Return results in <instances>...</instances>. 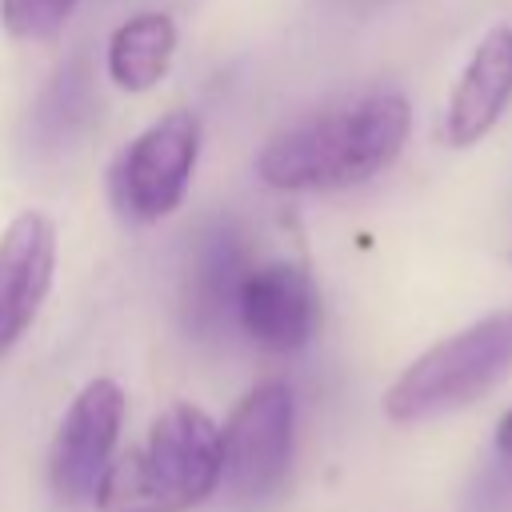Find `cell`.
I'll return each instance as SVG.
<instances>
[{
  "label": "cell",
  "instance_id": "obj_2",
  "mask_svg": "<svg viewBox=\"0 0 512 512\" xmlns=\"http://www.w3.org/2000/svg\"><path fill=\"white\" fill-rule=\"evenodd\" d=\"M220 428L196 404H168L100 480V512H192L220 488Z\"/></svg>",
  "mask_w": 512,
  "mask_h": 512
},
{
  "label": "cell",
  "instance_id": "obj_13",
  "mask_svg": "<svg viewBox=\"0 0 512 512\" xmlns=\"http://www.w3.org/2000/svg\"><path fill=\"white\" fill-rule=\"evenodd\" d=\"M460 512H512V408L496 420L488 456L472 472Z\"/></svg>",
  "mask_w": 512,
  "mask_h": 512
},
{
  "label": "cell",
  "instance_id": "obj_4",
  "mask_svg": "<svg viewBox=\"0 0 512 512\" xmlns=\"http://www.w3.org/2000/svg\"><path fill=\"white\" fill-rule=\"evenodd\" d=\"M296 444V404L284 380L256 384L220 428V484L240 508L280 496Z\"/></svg>",
  "mask_w": 512,
  "mask_h": 512
},
{
  "label": "cell",
  "instance_id": "obj_7",
  "mask_svg": "<svg viewBox=\"0 0 512 512\" xmlns=\"http://www.w3.org/2000/svg\"><path fill=\"white\" fill-rule=\"evenodd\" d=\"M252 272V244L232 216L204 220L184 256L180 320L192 340H224L236 324L244 276Z\"/></svg>",
  "mask_w": 512,
  "mask_h": 512
},
{
  "label": "cell",
  "instance_id": "obj_1",
  "mask_svg": "<svg viewBox=\"0 0 512 512\" xmlns=\"http://www.w3.org/2000/svg\"><path fill=\"white\" fill-rule=\"evenodd\" d=\"M408 132L412 108L400 92H364L272 136L256 156V176L280 192L352 188L384 172Z\"/></svg>",
  "mask_w": 512,
  "mask_h": 512
},
{
  "label": "cell",
  "instance_id": "obj_10",
  "mask_svg": "<svg viewBox=\"0 0 512 512\" xmlns=\"http://www.w3.org/2000/svg\"><path fill=\"white\" fill-rule=\"evenodd\" d=\"M508 100H512V28L496 24L480 36V44L472 48V56L448 96L444 140L452 148H468V144L484 140L500 124Z\"/></svg>",
  "mask_w": 512,
  "mask_h": 512
},
{
  "label": "cell",
  "instance_id": "obj_6",
  "mask_svg": "<svg viewBox=\"0 0 512 512\" xmlns=\"http://www.w3.org/2000/svg\"><path fill=\"white\" fill-rule=\"evenodd\" d=\"M124 428V392L116 380H88L68 404L52 452H48V484L52 496L68 508L96 504L100 480L112 468V452Z\"/></svg>",
  "mask_w": 512,
  "mask_h": 512
},
{
  "label": "cell",
  "instance_id": "obj_9",
  "mask_svg": "<svg viewBox=\"0 0 512 512\" xmlns=\"http://www.w3.org/2000/svg\"><path fill=\"white\" fill-rule=\"evenodd\" d=\"M56 268V228L40 212H20L0 236V356L36 320Z\"/></svg>",
  "mask_w": 512,
  "mask_h": 512
},
{
  "label": "cell",
  "instance_id": "obj_11",
  "mask_svg": "<svg viewBox=\"0 0 512 512\" xmlns=\"http://www.w3.org/2000/svg\"><path fill=\"white\" fill-rule=\"evenodd\" d=\"M96 116V76L88 56L64 60V68L52 76V84L40 92L32 116H28V144L40 156L64 152Z\"/></svg>",
  "mask_w": 512,
  "mask_h": 512
},
{
  "label": "cell",
  "instance_id": "obj_14",
  "mask_svg": "<svg viewBox=\"0 0 512 512\" xmlns=\"http://www.w3.org/2000/svg\"><path fill=\"white\" fill-rule=\"evenodd\" d=\"M76 0H0V20L16 40H52Z\"/></svg>",
  "mask_w": 512,
  "mask_h": 512
},
{
  "label": "cell",
  "instance_id": "obj_3",
  "mask_svg": "<svg viewBox=\"0 0 512 512\" xmlns=\"http://www.w3.org/2000/svg\"><path fill=\"white\" fill-rule=\"evenodd\" d=\"M512 372V308L488 312L420 352L384 392L396 424H416L476 404Z\"/></svg>",
  "mask_w": 512,
  "mask_h": 512
},
{
  "label": "cell",
  "instance_id": "obj_12",
  "mask_svg": "<svg viewBox=\"0 0 512 512\" xmlns=\"http://www.w3.org/2000/svg\"><path fill=\"white\" fill-rule=\"evenodd\" d=\"M176 24L168 12H136L108 40V76L124 92H148L172 64Z\"/></svg>",
  "mask_w": 512,
  "mask_h": 512
},
{
  "label": "cell",
  "instance_id": "obj_8",
  "mask_svg": "<svg viewBox=\"0 0 512 512\" xmlns=\"http://www.w3.org/2000/svg\"><path fill=\"white\" fill-rule=\"evenodd\" d=\"M236 324L268 352H300L320 328V292L304 264H252L240 288Z\"/></svg>",
  "mask_w": 512,
  "mask_h": 512
},
{
  "label": "cell",
  "instance_id": "obj_15",
  "mask_svg": "<svg viewBox=\"0 0 512 512\" xmlns=\"http://www.w3.org/2000/svg\"><path fill=\"white\" fill-rule=\"evenodd\" d=\"M368 4H372V0H368Z\"/></svg>",
  "mask_w": 512,
  "mask_h": 512
},
{
  "label": "cell",
  "instance_id": "obj_5",
  "mask_svg": "<svg viewBox=\"0 0 512 512\" xmlns=\"http://www.w3.org/2000/svg\"><path fill=\"white\" fill-rule=\"evenodd\" d=\"M196 156H200L196 112H168L156 124H148L116 156L108 172V192L116 212L132 224L164 220L184 200Z\"/></svg>",
  "mask_w": 512,
  "mask_h": 512
}]
</instances>
